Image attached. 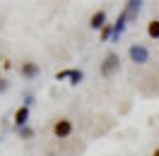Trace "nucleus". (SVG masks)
Masks as SVG:
<instances>
[{"label":"nucleus","mask_w":159,"mask_h":156,"mask_svg":"<svg viewBox=\"0 0 159 156\" xmlns=\"http://www.w3.org/2000/svg\"><path fill=\"white\" fill-rule=\"evenodd\" d=\"M27 120H29V106H20L15 110V127L17 130L27 127Z\"/></svg>","instance_id":"4"},{"label":"nucleus","mask_w":159,"mask_h":156,"mask_svg":"<svg viewBox=\"0 0 159 156\" xmlns=\"http://www.w3.org/2000/svg\"><path fill=\"white\" fill-rule=\"evenodd\" d=\"M17 132H20L22 139H31V137H34V130H31L29 125H27V127H22V130H17Z\"/></svg>","instance_id":"12"},{"label":"nucleus","mask_w":159,"mask_h":156,"mask_svg":"<svg viewBox=\"0 0 159 156\" xmlns=\"http://www.w3.org/2000/svg\"><path fill=\"white\" fill-rule=\"evenodd\" d=\"M125 22H128L125 12H120L118 20H116V24H113V41H118L120 36H123V31H125Z\"/></svg>","instance_id":"8"},{"label":"nucleus","mask_w":159,"mask_h":156,"mask_svg":"<svg viewBox=\"0 0 159 156\" xmlns=\"http://www.w3.org/2000/svg\"><path fill=\"white\" fill-rule=\"evenodd\" d=\"M147 36L154 39V41H159V20H152L147 24Z\"/></svg>","instance_id":"9"},{"label":"nucleus","mask_w":159,"mask_h":156,"mask_svg":"<svg viewBox=\"0 0 159 156\" xmlns=\"http://www.w3.org/2000/svg\"><path fill=\"white\" fill-rule=\"evenodd\" d=\"M7 87H10V84H7V79L0 77V94H2V91H7Z\"/></svg>","instance_id":"14"},{"label":"nucleus","mask_w":159,"mask_h":156,"mask_svg":"<svg viewBox=\"0 0 159 156\" xmlns=\"http://www.w3.org/2000/svg\"><path fill=\"white\" fill-rule=\"evenodd\" d=\"M31 103H34V96H31V94H27V96H24V106H31Z\"/></svg>","instance_id":"15"},{"label":"nucleus","mask_w":159,"mask_h":156,"mask_svg":"<svg viewBox=\"0 0 159 156\" xmlns=\"http://www.w3.org/2000/svg\"><path fill=\"white\" fill-rule=\"evenodd\" d=\"M82 79H84L82 70H72V72H70V84H72V87H77L80 82H82Z\"/></svg>","instance_id":"10"},{"label":"nucleus","mask_w":159,"mask_h":156,"mask_svg":"<svg viewBox=\"0 0 159 156\" xmlns=\"http://www.w3.org/2000/svg\"><path fill=\"white\" fill-rule=\"evenodd\" d=\"M101 41H109V39H113V24H106L104 29H101Z\"/></svg>","instance_id":"11"},{"label":"nucleus","mask_w":159,"mask_h":156,"mask_svg":"<svg viewBox=\"0 0 159 156\" xmlns=\"http://www.w3.org/2000/svg\"><path fill=\"white\" fill-rule=\"evenodd\" d=\"M118 67H120L118 53H109V55L104 58V63H101V75H104V77H111L113 72H118Z\"/></svg>","instance_id":"2"},{"label":"nucleus","mask_w":159,"mask_h":156,"mask_svg":"<svg viewBox=\"0 0 159 156\" xmlns=\"http://www.w3.org/2000/svg\"><path fill=\"white\" fill-rule=\"evenodd\" d=\"M128 55L133 63H138V65H145V63H149V50L142 46V43H133L128 48Z\"/></svg>","instance_id":"1"},{"label":"nucleus","mask_w":159,"mask_h":156,"mask_svg":"<svg viewBox=\"0 0 159 156\" xmlns=\"http://www.w3.org/2000/svg\"><path fill=\"white\" fill-rule=\"evenodd\" d=\"M140 5L142 2H138V0H130V2H125V17H128V22H133V20H138V15H140Z\"/></svg>","instance_id":"7"},{"label":"nucleus","mask_w":159,"mask_h":156,"mask_svg":"<svg viewBox=\"0 0 159 156\" xmlns=\"http://www.w3.org/2000/svg\"><path fill=\"white\" fill-rule=\"evenodd\" d=\"M70 72H72V70H60V72H56V79H58V82H63V79H70Z\"/></svg>","instance_id":"13"},{"label":"nucleus","mask_w":159,"mask_h":156,"mask_svg":"<svg viewBox=\"0 0 159 156\" xmlns=\"http://www.w3.org/2000/svg\"><path fill=\"white\" fill-rule=\"evenodd\" d=\"M89 27L101 31L104 27H106V12H104V10H97L94 15H92V20H89Z\"/></svg>","instance_id":"6"},{"label":"nucleus","mask_w":159,"mask_h":156,"mask_svg":"<svg viewBox=\"0 0 159 156\" xmlns=\"http://www.w3.org/2000/svg\"><path fill=\"white\" fill-rule=\"evenodd\" d=\"M152 156H159V146H157V149H154V151H152Z\"/></svg>","instance_id":"16"},{"label":"nucleus","mask_w":159,"mask_h":156,"mask_svg":"<svg viewBox=\"0 0 159 156\" xmlns=\"http://www.w3.org/2000/svg\"><path fill=\"white\" fill-rule=\"evenodd\" d=\"M53 135L58 137V139L70 137V135H72V120H68V118H60V120H56V123H53Z\"/></svg>","instance_id":"3"},{"label":"nucleus","mask_w":159,"mask_h":156,"mask_svg":"<svg viewBox=\"0 0 159 156\" xmlns=\"http://www.w3.org/2000/svg\"><path fill=\"white\" fill-rule=\"evenodd\" d=\"M20 75H22V77H27V79H34L36 75H39V65H36V63H31V60H27V63H22Z\"/></svg>","instance_id":"5"}]
</instances>
